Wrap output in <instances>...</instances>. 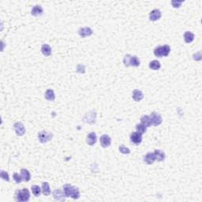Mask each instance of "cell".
<instances>
[{"label": "cell", "mask_w": 202, "mask_h": 202, "mask_svg": "<svg viewBox=\"0 0 202 202\" xmlns=\"http://www.w3.org/2000/svg\"><path fill=\"white\" fill-rule=\"evenodd\" d=\"M63 191L65 193L66 197H70L73 199H78L80 197V191L78 188L69 184L63 186Z\"/></svg>", "instance_id": "1"}, {"label": "cell", "mask_w": 202, "mask_h": 202, "mask_svg": "<svg viewBox=\"0 0 202 202\" xmlns=\"http://www.w3.org/2000/svg\"><path fill=\"white\" fill-rule=\"evenodd\" d=\"M123 63L126 66H140V60L137 56H132L130 55H126L123 59Z\"/></svg>", "instance_id": "2"}, {"label": "cell", "mask_w": 202, "mask_h": 202, "mask_svg": "<svg viewBox=\"0 0 202 202\" xmlns=\"http://www.w3.org/2000/svg\"><path fill=\"white\" fill-rule=\"evenodd\" d=\"M170 52H171V48L168 45L158 46L154 49V55L158 58H162L163 56L166 57L169 55Z\"/></svg>", "instance_id": "3"}, {"label": "cell", "mask_w": 202, "mask_h": 202, "mask_svg": "<svg viewBox=\"0 0 202 202\" xmlns=\"http://www.w3.org/2000/svg\"><path fill=\"white\" fill-rule=\"evenodd\" d=\"M30 198V193L27 188H24L16 192V200L17 201H28Z\"/></svg>", "instance_id": "4"}, {"label": "cell", "mask_w": 202, "mask_h": 202, "mask_svg": "<svg viewBox=\"0 0 202 202\" xmlns=\"http://www.w3.org/2000/svg\"><path fill=\"white\" fill-rule=\"evenodd\" d=\"M52 134L49 133V132L46 131H42L40 132L38 134V138L39 141L41 142V143H46L48 141L52 139Z\"/></svg>", "instance_id": "5"}, {"label": "cell", "mask_w": 202, "mask_h": 202, "mask_svg": "<svg viewBox=\"0 0 202 202\" xmlns=\"http://www.w3.org/2000/svg\"><path fill=\"white\" fill-rule=\"evenodd\" d=\"M151 120H152V125L153 126H158V125H160L163 122V119H162V117L160 115L156 113V112H153L151 113L150 115Z\"/></svg>", "instance_id": "6"}, {"label": "cell", "mask_w": 202, "mask_h": 202, "mask_svg": "<svg viewBox=\"0 0 202 202\" xmlns=\"http://www.w3.org/2000/svg\"><path fill=\"white\" fill-rule=\"evenodd\" d=\"M14 131L18 136H22L25 133V129L24 125L22 123H16L14 126Z\"/></svg>", "instance_id": "7"}, {"label": "cell", "mask_w": 202, "mask_h": 202, "mask_svg": "<svg viewBox=\"0 0 202 202\" xmlns=\"http://www.w3.org/2000/svg\"><path fill=\"white\" fill-rule=\"evenodd\" d=\"M161 11L158 10V9H155L150 12L149 14V19L152 21V22H156V21H158L160 17H161Z\"/></svg>", "instance_id": "8"}, {"label": "cell", "mask_w": 202, "mask_h": 202, "mask_svg": "<svg viewBox=\"0 0 202 202\" xmlns=\"http://www.w3.org/2000/svg\"><path fill=\"white\" fill-rule=\"evenodd\" d=\"M130 141L136 145H139L142 141V135L137 132H133L130 135Z\"/></svg>", "instance_id": "9"}, {"label": "cell", "mask_w": 202, "mask_h": 202, "mask_svg": "<svg viewBox=\"0 0 202 202\" xmlns=\"http://www.w3.org/2000/svg\"><path fill=\"white\" fill-rule=\"evenodd\" d=\"M100 145L102 147L107 148L111 145V139L108 135L107 134H104L100 137Z\"/></svg>", "instance_id": "10"}, {"label": "cell", "mask_w": 202, "mask_h": 202, "mask_svg": "<svg viewBox=\"0 0 202 202\" xmlns=\"http://www.w3.org/2000/svg\"><path fill=\"white\" fill-rule=\"evenodd\" d=\"M78 34L81 37L85 38L86 36H89L93 34V30L91 29L90 28L85 27V28H81L78 30Z\"/></svg>", "instance_id": "11"}, {"label": "cell", "mask_w": 202, "mask_h": 202, "mask_svg": "<svg viewBox=\"0 0 202 202\" xmlns=\"http://www.w3.org/2000/svg\"><path fill=\"white\" fill-rule=\"evenodd\" d=\"M53 197L57 201H63L64 200V197H66V195H65L64 191H62L61 189H58L53 192Z\"/></svg>", "instance_id": "12"}, {"label": "cell", "mask_w": 202, "mask_h": 202, "mask_svg": "<svg viewBox=\"0 0 202 202\" xmlns=\"http://www.w3.org/2000/svg\"><path fill=\"white\" fill-rule=\"evenodd\" d=\"M132 97L134 99V100L137 101V102H139L143 99L144 97V94L141 90H138V89H135V90L133 91V93H132Z\"/></svg>", "instance_id": "13"}, {"label": "cell", "mask_w": 202, "mask_h": 202, "mask_svg": "<svg viewBox=\"0 0 202 202\" xmlns=\"http://www.w3.org/2000/svg\"><path fill=\"white\" fill-rule=\"evenodd\" d=\"M96 139H97V137H96V133L94 132H92L90 134H88L87 136V143L91 146H93V145H95L96 142Z\"/></svg>", "instance_id": "14"}, {"label": "cell", "mask_w": 202, "mask_h": 202, "mask_svg": "<svg viewBox=\"0 0 202 202\" xmlns=\"http://www.w3.org/2000/svg\"><path fill=\"white\" fill-rule=\"evenodd\" d=\"M144 161H145L147 164H148V165L153 164L154 162L156 161V157H155L154 153H148L147 155L144 157Z\"/></svg>", "instance_id": "15"}, {"label": "cell", "mask_w": 202, "mask_h": 202, "mask_svg": "<svg viewBox=\"0 0 202 202\" xmlns=\"http://www.w3.org/2000/svg\"><path fill=\"white\" fill-rule=\"evenodd\" d=\"M31 14L33 16H40V15H42V14H43V8H42V6L40 5L33 6V8L31 10Z\"/></svg>", "instance_id": "16"}, {"label": "cell", "mask_w": 202, "mask_h": 202, "mask_svg": "<svg viewBox=\"0 0 202 202\" xmlns=\"http://www.w3.org/2000/svg\"><path fill=\"white\" fill-rule=\"evenodd\" d=\"M41 52L45 56H50L52 55V48L48 44H43L41 47Z\"/></svg>", "instance_id": "17"}, {"label": "cell", "mask_w": 202, "mask_h": 202, "mask_svg": "<svg viewBox=\"0 0 202 202\" xmlns=\"http://www.w3.org/2000/svg\"><path fill=\"white\" fill-rule=\"evenodd\" d=\"M153 153H154L155 157H156V160H157V161L160 162V161H163V160H165V157H166V156H165V153H164L163 151L155 150V152H154Z\"/></svg>", "instance_id": "18"}, {"label": "cell", "mask_w": 202, "mask_h": 202, "mask_svg": "<svg viewBox=\"0 0 202 202\" xmlns=\"http://www.w3.org/2000/svg\"><path fill=\"white\" fill-rule=\"evenodd\" d=\"M141 123L146 127H149L152 126V120H151L150 116L148 115H143L141 118Z\"/></svg>", "instance_id": "19"}, {"label": "cell", "mask_w": 202, "mask_h": 202, "mask_svg": "<svg viewBox=\"0 0 202 202\" xmlns=\"http://www.w3.org/2000/svg\"><path fill=\"white\" fill-rule=\"evenodd\" d=\"M184 40L187 44L191 43L194 40V34L192 33L191 32H186L184 33Z\"/></svg>", "instance_id": "20"}, {"label": "cell", "mask_w": 202, "mask_h": 202, "mask_svg": "<svg viewBox=\"0 0 202 202\" xmlns=\"http://www.w3.org/2000/svg\"><path fill=\"white\" fill-rule=\"evenodd\" d=\"M45 98L48 101H54L55 99V95L52 89H47L45 93Z\"/></svg>", "instance_id": "21"}, {"label": "cell", "mask_w": 202, "mask_h": 202, "mask_svg": "<svg viewBox=\"0 0 202 202\" xmlns=\"http://www.w3.org/2000/svg\"><path fill=\"white\" fill-rule=\"evenodd\" d=\"M21 175H22L23 180H25V182H29L30 180L31 175L29 171L26 169H22L21 170Z\"/></svg>", "instance_id": "22"}, {"label": "cell", "mask_w": 202, "mask_h": 202, "mask_svg": "<svg viewBox=\"0 0 202 202\" xmlns=\"http://www.w3.org/2000/svg\"><path fill=\"white\" fill-rule=\"evenodd\" d=\"M161 67L160 63L158 60H153L149 63V68L153 70H158Z\"/></svg>", "instance_id": "23"}, {"label": "cell", "mask_w": 202, "mask_h": 202, "mask_svg": "<svg viewBox=\"0 0 202 202\" xmlns=\"http://www.w3.org/2000/svg\"><path fill=\"white\" fill-rule=\"evenodd\" d=\"M42 193L44 194V196H48L51 194L49 184L47 182H44L42 184Z\"/></svg>", "instance_id": "24"}, {"label": "cell", "mask_w": 202, "mask_h": 202, "mask_svg": "<svg viewBox=\"0 0 202 202\" xmlns=\"http://www.w3.org/2000/svg\"><path fill=\"white\" fill-rule=\"evenodd\" d=\"M146 126H145L143 124H137L136 126V130L137 133H139V134H141L142 135V134H144L146 132Z\"/></svg>", "instance_id": "25"}, {"label": "cell", "mask_w": 202, "mask_h": 202, "mask_svg": "<svg viewBox=\"0 0 202 202\" xmlns=\"http://www.w3.org/2000/svg\"><path fill=\"white\" fill-rule=\"evenodd\" d=\"M32 192H33V195L35 197H40V195L41 194V189L38 186L34 185V186H32Z\"/></svg>", "instance_id": "26"}, {"label": "cell", "mask_w": 202, "mask_h": 202, "mask_svg": "<svg viewBox=\"0 0 202 202\" xmlns=\"http://www.w3.org/2000/svg\"><path fill=\"white\" fill-rule=\"evenodd\" d=\"M13 178H14V180L16 182V183L19 184V183L22 182V181L23 180L22 175H19L17 173H14V175H13Z\"/></svg>", "instance_id": "27"}, {"label": "cell", "mask_w": 202, "mask_h": 202, "mask_svg": "<svg viewBox=\"0 0 202 202\" xmlns=\"http://www.w3.org/2000/svg\"><path fill=\"white\" fill-rule=\"evenodd\" d=\"M118 149L120 151V153H123V154H129V153H130V150L128 148L125 147V146H123V145L119 146Z\"/></svg>", "instance_id": "28"}, {"label": "cell", "mask_w": 202, "mask_h": 202, "mask_svg": "<svg viewBox=\"0 0 202 202\" xmlns=\"http://www.w3.org/2000/svg\"><path fill=\"white\" fill-rule=\"evenodd\" d=\"M0 175H1V178H2L3 179H4L5 181H7V182H9V181H10V178H9L8 173H7L6 171H1V174H0Z\"/></svg>", "instance_id": "29"}, {"label": "cell", "mask_w": 202, "mask_h": 202, "mask_svg": "<svg viewBox=\"0 0 202 202\" xmlns=\"http://www.w3.org/2000/svg\"><path fill=\"white\" fill-rule=\"evenodd\" d=\"M183 3V1H172L171 3H172V6H174V7H179L181 5H182V3Z\"/></svg>", "instance_id": "30"}]
</instances>
